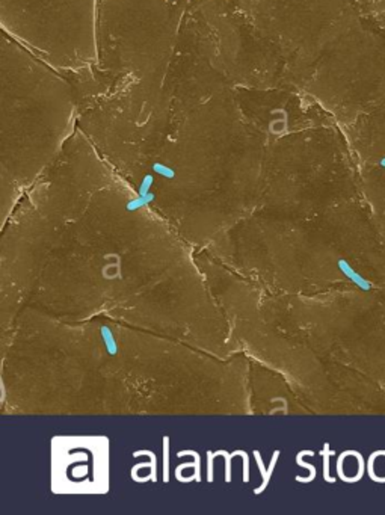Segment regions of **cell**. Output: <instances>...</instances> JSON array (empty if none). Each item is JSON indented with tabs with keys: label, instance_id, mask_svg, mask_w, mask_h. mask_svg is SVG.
<instances>
[{
	"label": "cell",
	"instance_id": "cell-5",
	"mask_svg": "<svg viewBox=\"0 0 385 515\" xmlns=\"http://www.w3.org/2000/svg\"><path fill=\"white\" fill-rule=\"evenodd\" d=\"M153 183H154V177L150 175V174L145 175V177L142 178V181H141V185H139L138 195H146V194H150V188L153 186Z\"/></svg>",
	"mask_w": 385,
	"mask_h": 515
},
{
	"label": "cell",
	"instance_id": "cell-2",
	"mask_svg": "<svg viewBox=\"0 0 385 515\" xmlns=\"http://www.w3.org/2000/svg\"><path fill=\"white\" fill-rule=\"evenodd\" d=\"M100 334H101V339H103V343H104V349L107 352V355L110 357H115L118 354V345H116V340L112 334V329L106 325H103L100 328Z\"/></svg>",
	"mask_w": 385,
	"mask_h": 515
},
{
	"label": "cell",
	"instance_id": "cell-4",
	"mask_svg": "<svg viewBox=\"0 0 385 515\" xmlns=\"http://www.w3.org/2000/svg\"><path fill=\"white\" fill-rule=\"evenodd\" d=\"M153 171L157 175L165 177V178H174L175 177V171L172 168H169L168 165H163V163H154L153 165Z\"/></svg>",
	"mask_w": 385,
	"mask_h": 515
},
{
	"label": "cell",
	"instance_id": "cell-3",
	"mask_svg": "<svg viewBox=\"0 0 385 515\" xmlns=\"http://www.w3.org/2000/svg\"><path fill=\"white\" fill-rule=\"evenodd\" d=\"M154 194H146V195H138V198H135V200H132V201H129L127 203V206H126V208L129 210V211H136V210H139L141 207H144V206H146V204H150L151 201H154Z\"/></svg>",
	"mask_w": 385,
	"mask_h": 515
},
{
	"label": "cell",
	"instance_id": "cell-1",
	"mask_svg": "<svg viewBox=\"0 0 385 515\" xmlns=\"http://www.w3.org/2000/svg\"><path fill=\"white\" fill-rule=\"evenodd\" d=\"M338 267H340V270H341V274H343L346 278H349L353 284H357V287H360L361 290H370L372 284H370L366 278H363L361 274H358V272H355L353 267H352L346 260L340 258V260H338Z\"/></svg>",
	"mask_w": 385,
	"mask_h": 515
}]
</instances>
